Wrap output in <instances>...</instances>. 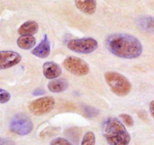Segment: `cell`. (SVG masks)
Instances as JSON below:
<instances>
[{
    "instance_id": "cell-1",
    "label": "cell",
    "mask_w": 154,
    "mask_h": 145,
    "mask_svg": "<svg viewBox=\"0 0 154 145\" xmlns=\"http://www.w3.org/2000/svg\"><path fill=\"white\" fill-rule=\"evenodd\" d=\"M105 47L115 57L127 60L138 58L143 52L139 39L126 33H114L107 36Z\"/></svg>"
},
{
    "instance_id": "cell-2",
    "label": "cell",
    "mask_w": 154,
    "mask_h": 145,
    "mask_svg": "<svg viewBox=\"0 0 154 145\" xmlns=\"http://www.w3.org/2000/svg\"><path fill=\"white\" fill-rule=\"evenodd\" d=\"M102 133L109 145H129L131 136L117 117H108L102 123Z\"/></svg>"
},
{
    "instance_id": "cell-3",
    "label": "cell",
    "mask_w": 154,
    "mask_h": 145,
    "mask_svg": "<svg viewBox=\"0 0 154 145\" xmlns=\"http://www.w3.org/2000/svg\"><path fill=\"white\" fill-rule=\"evenodd\" d=\"M105 79L113 93L123 97L130 93L132 84L127 78L115 72H108L105 74Z\"/></svg>"
},
{
    "instance_id": "cell-4",
    "label": "cell",
    "mask_w": 154,
    "mask_h": 145,
    "mask_svg": "<svg viewBox=\"0 0 154 145\" xmlns=\"http://www.w3.org/2000/svg\"><path fill=\"white\" fill-rule=\"evenodd\" d=\"M99 43L93 38L87 37L72 39L67 43V48L73 52L80 54H90L96 51Z\"/></svg>"
},
{
    "instance_id": "cell-5",
    "label": "cell",
    "mask_w": 154,
    "mask_h": 145,
    "mask_svg": "<svg viewBox=\"0 0 154 145\" xmlns=\"http://www.w3.org/2000/svg\"><path fill=\"white\" fill-rule=\"evenodd\" d=\"M9 129L17 135H26L32 131L33 123L28 116L23 113H18L11 120Z\"/></svg>"
},
{
    "instance_id": "cell-6",
    "label": "cell",
    "mask_w": 154,
    "mask_h": 145,
    "mask_svg": "<svg viewBox=\"0 0 154 145\" xmlns=\"http://www.w3.org/2000/svg\"><path fill=\"white\" fill-rule=\"evenodd\" d=\"M65 69L72 75L78 77L87 75L90 72V66L88 63L79 57L70 56L65 59L63 61Z\"/></svg>"
},
{
    "instance_id": "cell-7",
    "label": "cell",
    "mask_w": 154,
    "mask_h": 145,
    "mask_svg": "<svg viewBox=\"0 0 154 145\" xmlns=\"http://www.w3.org/2000/svg\"><path fill=\"white\" fill-rule=\"evenodd\" d=\"M55 107V99L52 96H43L32 101L29 105V111L35 116H42L48 114Z\"/></svg>"
},
{
    "instance_id": "cell-8",
    "label": "cell",
    "mask_w": 154,
    "mask_h": 145,
    "mask_svg": "<svg viewBox=\"0 0 154 145\" xmlns=\"http://www.w3.org/2000/svg\"><path fill=\"white\" fill-rule=\"evenodd\" d=\"M20 54L13 51H0V70L10 69L20 63Z\"/></svg>"
},
{
    "instance_id": "cell-9",
    "label": "cell",
    "mask_w": 154,
    "mask_h": 145,
    "mask_svg": "<svg viewBox=\"0 0 154 145\" xmlns=\"http://www.w3.org/2000/svg\"><path fill=\"white\" fill-rule=\"evenodd\" d=\"M42 69L44 76L49 80L57 79L62 74L60 66L54 61L45 62L42 66Z\"/></svg>"
},
{
    "instance_id": "cell-10",
    "label": "cell",
    "mask_w": 154,
    "mask_h": 145,
    "mask_svg": "<svg viewBox=\"0 0 154 145\" xmlns=\"http://www.w3.org/2000/svg\"><path fill=\"white\" fill-rule=\"evenodd\" d=\"M31 54L41 59H45L51 54V44L47 35H45L42 42L31 51Z\"/></svg>"
},
{
    "instance_id": "cell-11",
    "label": "cell",
    "mask_w": 154,
    "mask_h": 145,
    "mask_svg": "<svg viewBox=\"0 0 154 145\" xmlns=\"http://www.w3.org/2000/svg\"><path fill=\"white\" fill-rule=\"evenodd\" d=\"M77 8L82 13L87 15H93L97 8L96 0H75Z\"/></svg>"
},
{
    "instance_id": "cell-12",
    "label": "cell",
    "mask_w": 154,
    "mask_h": 145,
    "mask_svg": "<svg viewBox=\"0 0 154 145\" xmlns=\"http://www.w3.org/2000/svg\"><path fill=\"white\" fill-rule=\"evenodd\" d=\"M137 26L141 31L149 34H154V17L142 16L137 20Z\"/></svg>"
},
{
    "instance_id": "cell-13",
    "label": "cell",
    "mask_w": 154,
    "mask_h": 145,
    "mask_svg": "<svg viewBox=\"0 0 154 145\" xmlns=\"http://www.w3.org/2000/svg\"><path fill=\"white\" fill-rule=\"evenodd\" d=\"M39 29V25L36 21L28 20L22 24L18 29V33L20 35H34Z\"/></svg>"
},
{
    "instance_id": "cell-14",
    "label": "cell",
    "mask_w": 154,
    "mask_h": 145,
    "mask_svg": "<svg viewBox=\"0 0 154 145\" xmlns=\"http://www.w3.org/2000/svg\"><path fill=\"white\" fill-rule=\"evenodd\" d=\"M69 87V82L64 79L51 80L48 84V88L51 93H59L66 91Z\"/></svg>"
},
{
    "instance_id": "cell-15",
    "label": "cell",
    "mask_w": 154,
    "mask_h": 145,
    "mask_svg": "<svg viewBox=\"0 0 154 145\" xmlns=\"http://www.w3.org/2000/svg\"><path fill=\"white\" fill-rule=\"evenodd\" d=\"M36 39L33 35H20L17 40V45L20 49L30 50L35 46Z\"/></svg>"
},
{
    "instance_id": "cell-16",
    "label": "cell",
    "mask_w": 154,
    "mask_h": 145,
    "mask_svg": "<svg viewBox=\"0 0 154 145\" xmlns=\"http://www.w3.org/2000/svg\"><path fill=\"white\" fill-rule=\"evenodd\" d=\"M60 130V128L58 127H52V126H50V127L46 128V129H44L43 131H42L40 133V137L44 139H47V138H51L52 137L55 136L57 134L59 133Z\"/></svg>"
},
{
    "instance_id": "cell-17",
    "label": "cell",
    "mask_w": 154,
    "mask_h": 145,
    "mask_svg": "<svg viewBox=\"0 0 154 145\" xmlns=\"http://www.w3.org/2000/svg\"><path fill=\"white\" fill-rule=\"evenodd\" d=\"M96 144V135L93 132L90 131L84 134L81 145H95Z\"/></svg>"
},
{
    "instance_id": "cell-18",
    "label": "cell",
    "mask_w": 154,
    "mask_h": 145,
    "mask_svg": "<svg viewBox=\"0 0 154 145\" xmlns=\"http://www.w3.org/2000/svg\"><path fill=\"white\" fill-rule=\"evenodd\" d=\"M120 119L123 121V123L129 127H132L134 126V120L129 114H121L119 116Z\"/></svg>"
},
{
    "instance_id": "cell-19",
    "label": "cell",
    "mask_w": 154,
    "mask_h": 145,
    "mask_svg": "<svg viewBox=\"0 0 154 145\" xmlns=\"http://www.w3.org/2000/svg\"><path fill=\"white\" fill-rule=\"evenodd\" d=\"M11 99V94L6 90L0 88V104H5Z\"/></svg>"
},
{
    "instance_id": "cell-20",
    "label": "cell",
    "mask_w": 154,
    "mask_h": 145,
    "mask_svg": "<svg viewBox=\"0 0 154 145\" xmlns=\"http://www.w3.org/2000/svg\"><path fill=\"white\" fill-rule=\"evenodd\" d=\"M50 145H73L69 140L64 138H57L53 140Z\"/></svg>"
},
{
    "instance_id": "cell-21",
    "label": "cell",
    "mask_w": 154,
    "mask_h": 145,
    "mask_svg": "<svg viewBox=\"0 0 154 145\" xmlns=\"http://www.w3.org/2000/svg\"><path fill=\"white\" fill-rule=\"evenodd\" d=\"M84 109H85L84 110V112H85L84 114H86L87 117H92L93 116H96V114H98V113H96L97 110L91 106L86 107Z\"/></svg>"
},
{
    "instance_id": "cell-22",
    "label": "cell",
    "mask_w": 154,
    "mask_h": 145,
    "mask_svg": "<svg viewBox=\"0 0 154 145\" xmlns=\"http://www.w3.org/2000/svg\"><path fill=\"white\" fill-rule=\"evenodd\" d=\"M45 94V91L43 90V89H40V88H38L35 89L34 91L32 92V95L33 96H42V95Z\"/></svg>"
},
{
    "instance_id": "cell-23",
    "label": "cell",
    "mask_w": 154,
    "mask_h": 145,
    "mask_svg": "<svg viewBox=\"0 0 154 145\" xmlns=\"http://www.w3.org/2000/svg\"><path fill=\"white\" fill-rule=\"evenodd\" d=\"M150 112L152 117L154 118V100L152 101L150 104Z\"/></svg>"
},
{
    "instance_id": "cell-24",
    "label": "cell",
    "mask_w": 154,
    "mask_h": 145,
    "mask_svg": "<svg viewBox=\"0 0 154 145\" xmlns=\"http://www.w3.org/2000/svg\"><path fill=\"white\" fill-rule=\"evenodd\" d=\"M4 144H5L4 140H3L2 138H0V145H4Z\"/></svg>"
}]
</instances>
